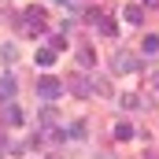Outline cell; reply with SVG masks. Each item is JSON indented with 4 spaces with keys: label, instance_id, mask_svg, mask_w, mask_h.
I'll return each mask as SVG.
<instances>
[{
    "label": "cell",
    "instance_id": "cell-1",
    "mask_svg": "<svg viewBox=\"0 0 159 159\" xmlns=\"http://www.w3.org/2000/svg\"><path fill=\"white\" fill-rule=\"evenodd\" d=\"M44 26H48L44 7H30V11L22 15V34H26V37H37V34H44Z\"/></svg>",
    "mask_w": 159,
    "mask_h": 159
},
{
    "label": "cell",
    "instance_id": "cell-2",
    "mask_svg": "<svg viewBox=\"0 0 159 159\" xmlns=\"http://www.w3.org/2000/svg\"><path fill=\"white\" fill-rule=\"evenodd\" d=\"M59 93H63V81H59V78H52V74H44V78L37 81V96H41V100H56Z\"/></svg>",
    "mask_w": 159,
    "mask_h": 159
},
{
    "label": "cell",
    "instance_id": "cell-3",
    "mask_svg": "<svg viewBox=\"0 0 159 159\" xmlns=\"http://www.w3.org/2000/svg\"><path fill=\"white\" fill-rule=\"evenodd\" d=\"M141 63H137V56H129V52H115V59H111V70L115 74H133Z\"/></svg>",
    "mask_w": 159,
    "mask_h": 159
},
{
    "label": "cell",
    "instance_id": "cell-4",
    "mask_svg": "<svg viewBox=\"0 0 159 159\" xmlns=\"http://www.w3.org/2000/svg\"><path fill=\"white\" fill-rule=\"evenodd\" d=\"M0 100H4V104L15 100V78H11V74H0Z\"/></svg>",
    "mask_w": 159,
    "mask_h": 159
},
{
    "label": "cell",
    "instance_id": "cell-5",
    "mask_svg": "<svg viewBox=\"0 0 159 159\" xmlns=\"http://www.w3.org/2000/svg\"><path fill=\"white\" fill-rule=\"evenodd\" d=\"M4 122H7V126H22V107H19V104H7V107H4Z\"/></svg>",
    "mask_w": 159,
    "mask_h": 159
},
{
    "label": "cell",
    "instance_id": "cell-6",
    "mask_svg": "<svg viewBox=\"0 0 159 159\" xmlns=\"http://www.w3.org/2000/svg\"><path fill=\"white\" fill-rule=\"evenodd\" d=\"M67 85L74 89V96H93V81H85V78H70Z\"/></svg>",
    "mask_w": 159,
    "mask_h": 159
},
{
    "label": "cell",
    "instance_id": "cell-7",
    "mask_svg": "<svg viewBox=\"0 0 159 159\" xmlns=\"http://www.w3.org/2000/svg\"><path fill=\"white\" fill-rule=\"evenodd\" d=\"M122 19H126V22H129V26H141V19H144V11H141V7H133V4H129V7H122Z\"/></svg>",
    "mask_w": 159,
    "mask_h": 159
},
{
    "label": "cell",
    "instance_id": "cell-8",
    "mask_svg": "<svg viewBox=\"0 0 159 159\" xmlns=\"http://www.w3.org/2000/svg\"><path fill=\"white\" fill-rule=\"evenodd\" d=\"M34 63H37V67H44V70H48V67L56 63V52H52V48H37V59H34Z\"/></svg>",
    "mask_w": 159,
    "mask_h": 159
},
{
    "label": "cell",
    "instance_id": "cell-9",
    "mask_svg": "<svg viewBox=\"0 0 159 159\" xmlns=\"http://www.w3.org/2000/svg\"><path fill=\"white\" fill-rule=\"evenodd\" d=\"M100 34H104V37H119V26H115V19H104V15H100Z\"/></svg>",
    "mask_w": 159,
    "mask_h": 159
},
{
    "label": "cell",
    "instance_id": "cell-10",
    "mask_svg": "<svg viewBox=\"0 0 159 159\" xmlns=\"http://www.w3.org/2000/svg\"><path fill=\"white\" fill-rule=\"evenodd\" d=\"M93 59H96V56H93V48H89V44H85V48H78V63H81V67H96Z\"/></svg>",
    "mask_w": 159,
    "mask_h": 159
},
{
    "label": "cell",
    "instance_id": "cell-11",
    "mask_svg": "<svg viewBox=\"0 0 159 159\" xmlns=\"http://www.w3.org/2000/svg\"><path fill=\"white\" fill-rule=\"evenodd\" d=\"M48 48H52V52H63V48H67V37H63V34H52V37H48Z\"/></svg>",
    "mask_w": 159,
    "mask_h": 159
},
{
    "label": "cell",
    "instance_id": "cell-12",
    "mask_svg": "<svg viewBox=\"0 0 159 159\" xmlns=\"http://www.w3.org/2000/svg\"><path fill=\"white\" fill-rule=\"evenodd\" d=\"M115 137H119V141H129V137H133V126H129V122H119V126H115Z\"/></svg>",
    "mask_w": 159,
    "mask_h": 159
},
{
    "label": "cell",
    "instance_id": "cell-13",
    "mask_svg": "<svg viewBox=\"0 0 159 159\" xmlns=\"http://www.w3.org/2000/svg\"><path fill=\"white\" fill-rule=\"evenodd\" d=\"M41 126H44V129H52V126H56V111H52V107H44V111H41Z\"/></svg>",
    "mask_w": 159,
    "mask_h": 159
},
{
    "label": "cell",
    "instance_id": "cell-14",
    "mask_svg": "<svg viewBox=\"0 0 159 159\" xmlns=\"http://www.w3.org/2000/svg\"><path fill=\"white\" fill-rule=\"evenodd\" d=\"M159 52V37L152 34V37H144V56H156Z\"/></svg>",
    "mask_w": 159,
    "mask_h": 159
},
{
    "label": "cell",
    "instance_id": "cell-15",
    "mask_svg": "<svg viewBox=\"0 0 159 159\" xmlns=\"http://www.w3.org/2000/svg\"><path fill=\"white\" fill-rule=\"evenodd\" d=\"M0 56H4V59H15V56H19V48H15V44H4V48H0Z\"/></svg>",
    "mask_w": 159,
    "mask_h": 159
},
{
    "label": "cell",
    "instance_id": "cell-16",
    "mask_svg": "<svg viewBox=\"0 0 159 159\" xmlns=\"http://www.w3.org/2000/svg\"><path fill=\"white\" fill-rule=\"evenodd\" d=\"M4 152H7V137L0 133V156H4Z\"/></svg>",
    "mask_w": 159,
    "mask_h": 159
},
{
    "label": "cell",
    "instance_id": "cell-17",
    "mask_svg": "<svg viewBox=\"0 0 159 159\" xmlns=\"http://www.w3.org/2000/svg\"><path fill=\"white\" fill-rule=\"evenodd\" d=\"M144 4H148V7H156V4H159V0H144Z\"/></svg>",
    "mask_w": 159,
    "mask_h": 159
},
{
    "label": "cell",
    "instance_id": "cell-18",
    "mask_svg": "<svg viewBox=\"0 0 159 159\" xmlns=\"http://www.w3.org/2000/svg\"><path fill=\"white\" fill-rule=\"evenodd\" d=\"M152 85H156V89H159V74H156V78H152Z\"/></svg>",
    "mask_w": 159,
    "mask_h": 159
}]
</instances>
